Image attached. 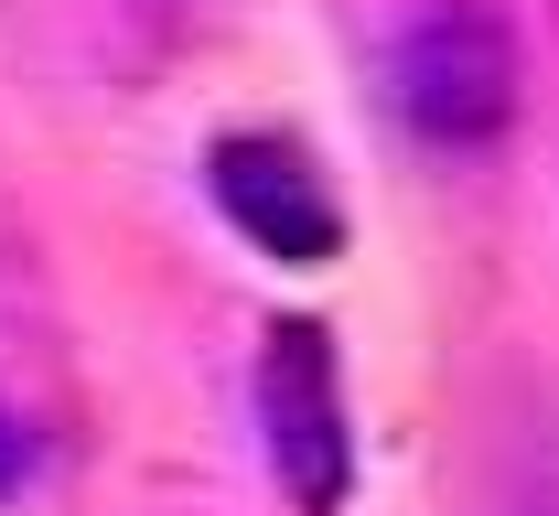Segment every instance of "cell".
I'll list each match as a JSON object with an SVG mask.
<instances>
[{"mask_svg":"<svg viewBox=\"0 0 559 516\" xmlns=\"http://www.w3.org/2000/svg\"><path fill=\"white\" fill-rule=\"evenodd\" d=\"M388 86H399V119L441 151H485L506 119H516V44L485 0H430L399 55H388Z\"/></svg>","mask_w":559,"mask_h":516,"instance_id":"6da1fadb","label":"cell"},{"mask_svg":"<svg viewBox=\"0 0 559 516\" xmlns=\"http://www.w3.org/2000/svg\"><path fill=\"white\" fill-rule=\"evenodd\" d=\"M205 194H215V216L237 226L248 248H270V259H290V269H323V259L345 248V216H334L323 172H312L290 141H270V130H237V141H215Z\"/></svg>","mask_w":559,"mask_h":516,"instance_id":"3957f363","label":"cell"},{"mask_svg":"<svg viewBox=\"0 0 559 516\" xmlns=\"http://www.w3.org/2000/svg\"><path fill=\"white\" fill-rule=\"evenodd\" d=\"M11 484H22V420L0 409V495H11Z\"/></svg>","mask_w":559,"mask_h":516,"instance_id":"277c9868","label":"cell"},{"mask_svg":"<svg viewBox=\"0 0 559 516\" xmlns=\"http://www.w3.org/2000/svg\"><path fill=\"white\" fill-rule=\"evenodd\" d=\"M259 431H270V473L301 516H334L355 484V420L345 376H334V334L323 323H280L259 356Z\"/></svg>","mask_w":559,"mask_h":516,"instance_id":"7a4b0ae2","label":"cell"}]
</instances>
